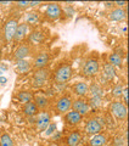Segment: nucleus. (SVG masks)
Listing matches in <instances>:
<instances>
[{
  "instance_id": "9d476101",
  "label": "nucleus",
  "mask_w": 129,
  "mask_h": 146,
  "mask_svg": "<svg viewBox=\"0 0 129 146\" xmlns=\"http://www.w3.org/2000/svg\"><path fill=\"white\" fill-rule=\"evenodd\" d=\"M102 128H104L102 123L99 119L91 118L85 124V133L90 135H96V134H100V131H102Z\"/></svg>"
},
{
  "instance_id": "2f4dec72",
  "label": "nucleus",
  "mask_w": 129,
  "mask_h": 146,
  "mask_svg": "<svg viewBox=\"0 0 129 146\" xmlns=\"http://www.w3.org/2000/svg\"><path fill=\"white\" fill-rule=\"evenodd\" d=\"M16 6L20 9H27V7H29V1H17Z\"/></svg>"
},
{
  "instance_id": "4c0bfd02",
  "label": "nucleus",
  "mask_w": 129,
  "mask_h": 146,
  "mask_svg": "<svg viewBox=\"0 0 129 146\" xmlns=\"http://www.w3.org/2000/svg\"><path fill=\"white\" fill-rule=\"evenodd\" d=\"M60 136H61V133H56V134H53V138L56 140V139H59Z\"/></svg>"
},
{
  "instance_id": "4468645a",
  "label": "nucleus",
  "mask_w": 129,
  "mask_h": 146,
  "mask_svg": "<svg viewBox=\"0 0 129 146\" xmlns=\"http://www.w3.org/2000/svg\"><path fill=\"white\" fill-rule=\"evenodd\" d=\"M116 68L113 66H111L110 63H105L104 68H102V72H101V80L102 82H111L116 77Z\"/></svg>"
},
{
  "instance_id": "f03ea898",
  "label": "nucleus",
  "mask_w": 129,
  "mask_h": 146,
  "mask_svg": "<svg viewBox=\"0 0 129 146\" xmlns=\"http://www.w3.org/2000/svg\"><path fill=\"white\" fill-rule=\"evenodd\" d=\"M17 26H18V22H17L16 18H9L5 23H4L3 33H1V38H3L4 43L10 44L11 42H13Z\"/></svg>"
},
{
  "instance_id": "412c9836",
  "label": "nucleus",
  "mask_w": 129,
  "mask_h": 146,
  "mask_svg": "<svg viewBox=\"0 0 129 146\" xmlns=\"http://www.w3.org/2000/svg\"><path fill=\"white\" fill-rule=\"evenodd\" d=\"M106 143H107V136L105 134H96L93 135V138L89 140L90 146H104Z\"/></svg>"
},
{
  "instance_id": "f8f14e48",
  "label": "nucleus",
  "mask_w": 129,
  "mask_h": 146,
  "mask_svg": "<svg viewBox=\"0 0 129 146\" xmlns=\"http://www.w3.org/2000/svg\"><path fill=\"white\" fill-rule=\"evenodd\" d=\"M29 34V26L27 23H18L16 33H15V38H13V42L16 43H22L26 39V36H28Z\"/></svg>"
},
{
  "instance_id": "bb28decb",
  "label": "nucleus",
  "mask_w": 129,
  "mask_h": 146,
  "mask_svg": "<svg viewBox=\"0 0 129 146\" xmlns=\"http://www.w3.org/2000/svg\"><path fill=\"white\" fill-rule=\"evenodd\" d=\"M31 62L28 60H20L16 61V70L18 73H27L31 70Z\"/></svg>"
},
{
  "instance_id": "e433bc0d",
  "label": "nucleus",
  "mask_w": 129,
  "mask_h": 146,
  "mask_svg": "<svg viewBox=\"0 0 129 146\" xmlns=\"http://www.w3.org/2000/svg\"><path fill=\"white\" fill-rule=\"evenodd\" d=\"M40 4V1H29V7H35Z\"/></svg>"
},
{
  "instance_id": "6ab92c4d",
  "label": "nucleus",
  "mask_w": 129,
  "mask_h": 146,
  "mask_svg": "<svg viewBox=\"0 0 129 146\" xmlns=\"http://www.w3.org/2000/svg\"><path fill=\"white\" fill-rule=\"evenodd\" d=\"M82 140V135L78 130H74V131H71L70 134L67 135L66 138V144L67 146H78Z\"/></svg>"
},
{
  "instance_id": "f257e3e1",
  "label": "nucleus",
  "mask_w": 129,
  "mask_h": 146,
  "mask_svg": "<svg viewBox=\"0 0 129 146\" xmlns=\"http://www.w3.org/2000/svg\"><path fill=\"white\" fill-rule=\"evenodd\" d=\"M72 77V67L68 63H63L54 72V82L59 85H64Z\"/></svg>"
},
{
  "instance_id": "6e6552de",
  "label": "nucleus",
  "mask_w": 129,
  "mask_h": 146,
  "mask_svg": "<svg viewBox=\"0 0 129 146\" xmlns=\"http://www.w3.org/2000/svg\"><path fill=\"white\" fill-rule=\"evenodd\" d=\"M73 111L78 112L80 116H85L88 115L89 111H90V106L88 104V100H84V99H77L74 101H72V107H71Z\"/></svg>"
},
{
  "instance_id": "1a4fd4ad",
  "label": "nucleus",
  "mask_w": 129,
  "mask_h": 146,
  "mask_svg": "<svg viewBox=\"0 0 129 146\" xmlns=\"http://www.w3.org/2000/svg\"><path fill=\"white\" fill-rule=\"evenodd\" d=\"M32 54V49L29 46V44H21L18 45L17 49L13 52V60L15 61H20V60H27V57Z\"/></svg>"
},
{
  "instance_id": "f704fd0d",
  "label": "nucleus",
  "mask_w": 129,
  "mask_h": 146,
  "mask_svg": "<svg viewBox=\"0 0 129 146\" xmlns=\"http://www.w3.org/2000/svg\"><path fill=\"white\" fill-rule=\"evenodd\" d=\"M7 84V78L5 76L0 77V85H6Z\"/></svg>"
},
{
  "instance_id": "ea45409f",
  "label": "nucleus",
  "mask_w": 129,
  "mask_h": 146,
  "mask_svg": "<svg viewBox=\"0 0 129 146\" xmlns=\"http://www.w3.org/2000/svg\"><path fill=\"white\" fill-rule=\"evenodd\" d=\"M0 86H1V85H0Z\"/></svg>"
},
{
  "instance_id": "b1692460",
  "label": "nucleus",
  "mask_w": 129,
  "mask_h": 146,
  "mask_svg": "<svg viewBox=\"0 0 129 146\" xmlns=\"http://www.w3.org/2000/svg\"><path fill=\"white\" fill-rule=\"evenodd\" d=\"M108 63L111 66H113L114 68L116 67H122L123 58H122V56L119 54L112 52V54H110V56H108Z\"/></svg>"
},
{
  "instance_id": "423d86ee",
  "label": "nucleus",
  "mask_w": 129,
  "mask_h": 146,
  "mask_svg": "<svg viewBox=\"0 0 129 146\" xmlns=\"http://www.w3.org/2000/svg\"><path fill=\"white\" fill-rule=\"evenodd\" d=\"M51 123V115L48 111H41L37 115L35 118V127L39 131H44L48 128V125Z\"/></svg>"
},
{
  "instance_id": "5701e85b",
  "label": "nucleus",
  "mask_w": 129,
  "mask_h": 146,
  "mask_svg": "<svg viewBox=\"0 0 129 146\" xmlns=\"http://www.w3.org/2000/svg\"><path fill=\"white\" fill-rule=\"evenodd\" d=\"M88 93H90V95H91V98H101L102 99V96H104V89H102V86L101 85H99V84H96V83H94V84H91L90 86H89V90H88Z\"/></svg>"
},
{
  "instance_id": "a878e982",
  "label": "nucleus",
  "mask_w": 129,
  "mask_h": 146,
  "mask_svg": "<svg viewBox=\"0 0 129 146\" xmlns=\"http://www.w3.org/2000/svg\"><path fill=\"white\" fill-rule=\"evenodd\" d=\"M17 100L20 101L21 104H28L31 101H33V95H32L31 91H20V93L17 94Z\"/></svg>"
},
{
  "instance_id": "ddd939ff",
  "label": "nucleus",
  "mask_w": 129,
  "mask_h": 146,
  "mask_svg": "<svg viewBox=\"0 0 129 146\" xmlns=\"http://www.w3.org/2000/svg\"><path fill=\"white\" fill-rule=\"evenodd\" d=\"M50 61V55L47 51L39 52L33 60V67L37 70H41V68H45L47 65Z\"/></svg>"
},
{
  "instance_id": "39448f33",
  "label": "nucleus",
  "mask_w": 129,
  "mask_h": 146,
  "mask_svg": "<svg viewBox=\"0 0 129 146\" xmlns=\"http://www.w3.org/2000/svg\"><path fill=\"white\" fill-rule=\"evenodd\" d=\"M49 76H50V72L47 68L37 70L33 74V78H32V85L34 88H41V86H44L49 79Z\"/></svg>"
},
{
  "instance_id": "f3484780",
  "label": "nucleus",
  "mask_w": 129,
  "mask_h": 146,
  "mask_svg": "<svg viewBox=\"0 0 129 146\" xmlns=\"http://www.w3.org/2000/svg\"><path fill=\"white\" fill-rule=\"evenodd\" d=\"M110 20L111 21H114V22H121L123 20H126L127 18V12L124 9H121V7H116L113 9V10L110 12Z\"/></svg>"
},
{
  "instance_id": "c756f323",
  "label": "nucleus",
  "mask_w": 129,
  "mask_h": 146,
  "mask_svg": "<svg viewBox=\"0 0 129 146\" xmlns=\"http://www.w3.org/2000/svg\"><path fill=\"white\" fill-rule=\"evenodd\" d=\"M123 93V85L122 84H116L112 89V96L113 98H121Z\"/></svg>"
},
{
  "instance_id": "473e14b6",
  "label": "nucleus",
  "mask_w": 129,
  "mask_h": 146,
  "mask_svg": "<svg viewBox=\"0 0 129 146\" xmlns=\"http://www.w3.org/2000/svg\"><path fill=\"white\" fill-rule=\"evenodd\" d=\"M122 96H124V105L128 104V88L127 86H124L123 88V93H122Z\"/></svg>"
},
{
  "instance_id": "c85d7f7f",
  "label": "nucleus",
  "mask_w": 129,
  "mask_h": 146,
  "mask_svg": "<svg viewBox=\"0 0 129 146\" xmlns=\"http://www.w3.org/2000/svg\"><path fill=\"white\" fill-rule=\"evenodd\" d=\"M88 104H89V106L90 108H100L101 106H102V99L101 98H90L88 100Z\"/></svg>"
},
{
  "instance_id": "aec40b11",
  "label": "nucleus",
  "mask_w": 129,
  "mask_h": 146,
  "mask_svg": "<svg viewBox=\"0 0 129 146\" xmlns=\"http://www.w3.org/2000/svg\"><path fill=\"white\" fill-rule=\"evenodd\" d=\"M25 23L28 26H35L40 22V15L38 12H27L25 16Z\"/></svg>"
},
{
  "instance_id": "9b49d317",
  "label": "nucleus",
  "mask_w": 129,
  "mask_h": 146,
  "mask_svg": "<svg viewBox=\"0 0 129 146\" xmlns=\"http://www.w3.org/2000/svg\"><path fill=\"white\" fill-rule=\"evenodd\" d=\"M71 107H72V100L67 95L61 96L56 102V110L59 113H67L68 111H71Z\"/></svg>"
},
{
  "instance_id": "7c9ffc66",
  "label": "nucleus",
  "mask_w": 129,
  "mask_h": 146,
  "mask_svg": "<svg viewBox=\"0 0 129 146\" xmlns=\"http://www.w3.org/2000/svg\"><path fill=\"white\" fill-rule=\"evenodd\" d=\"M56 128H57L56 123H50V124L48 125V128L45 129V135H47V136H51L53 134L56 133Z\"/></svg>"
},
{
  "instance_id": "4be33fe9",
  "label": "nucleus",
  "mask_w": 129,
  "mask_h": 146,
  "mask_svg": "<svg viewBox=\"0 0 129 146\" xmlns=\"http://www.w3.org/2000/svg\"><path fill=\"white\" fill-rule=\"evenodd\" d=\"M38 111H39L38 107H37V105L33 101L26 104L23 106V113L27 117H34V116H37V115H38Z\"/></svg>"
},
{
  "instance_id": "7ed1b4c3",
  "label": "nucleus",
  "mask_w": 129,
  "mask_h": 146,
  "mask_svg": "<svg viewBox=\"0 0 129 146\" xmlns=\"http://www.w3.org/2000/svg\"><path fill=\"white\" fill-rule=\"evenodd\" d=\"M100 71V63L98 61V58H88L82 67V73L85 77H95Z\"/></svg>"
},
{
  "instance_id": "393cba45",
  "label": "nucleus",
  "mask_w": 129,
  "mask_h": 146,
  "mask_svg": "<svg viewBox=\"0 0 129 146\" xmlns=\"http://www.w3.org/2000/svg\"><path fill=\"white\" fill-rule=\"evenodd\" d=\"M33 100H34V104L37 105L38 110L39 108H41V110L47 108L48 105H49V100L45 95H35V96H33Z\"/></svg>"
},
{
  "instance_id": "c9c22d12",
  "label": "nucleus",
  "mask_w": 129,
  "mask_h": 146,
  "mask_svg": "<svg viewBox=\"0 0 129 146\" xmlns=\"http://www.w3.org/2000/svg\"><path fill=\"white\" fill-rule=\"evenodd\" d=\"M114 4V5H117L118 7H123V6H126L127 5V1H116V3H113Z\"/></svg>"
},
{
  "instance_id": "20e7f679",
  "label": "nucleus",
  "mask_w": 129,
  "mask_h": 146,
  "mask_svg": "<svg viewBox=\"0 0 129 146\" xmlns=\"http://www.w3.org/2000/svg\"><path fill=\"white\" fill-rule=\"evenodd\" d=\"M110 112L117 119L124 121V119H127V116H128V107L122 101H113L110 105Z\"/></svg>"
},
{
  "instance_id": "cd10ccee",
  "label": "nucleus",
  "mask_w": 129,
  "mask_h": 146,
  "mask_svg": "<svg viewBox=\"0 0 129 146\" xmlns=\"http://www.w3.org/2000/svg\"><path fill=\"white\" fill-rule=\"evenodd\" d=\"M0 146H15V143L7 133H3L0 135Z\"/></svg>"
},
{
  "instance_id": "a211bd4d",
  "label": "nucleus",
  "mask_w": 129,
  "mask_h": 146,
  "mask_svg": "<svg viewBox=\"0 0 129 146\" xmlns=\"http://www.w3.org/2000/svg\"><path fill=\"white\" fill-rule=\"evenodd\" d=\"M45 39V34L41 31H33L32 33L28 34V42L33 45L41 44Z\"/></svg>"
},
{
  "instance_id": "dca6fc26",
  "label": "nucleus",
  "mask_w": 129,
  "mask_h": 146,
  "mask_svg": "<svg viewBox=\"0 0 129 146\" xmlns=\"http://www.w3.org/2000/svg\"><path fill=\"white\" fill-rule=\"evenodd\" d=\"M73 93H74L77 96L80 98H84L86 94H88V90H89V85L85 83V82H78V83H76L74 85H73Z\"/></svg>"
},
{
  "instance_id": "72a5a7b5",
  "label": "nucleus",
  "mask_w": 129,
  "mask_h": 146,
  "mask_svg": "<svg viewBox=\"0 0 129 146\" xmlns=\"http://www.w3.org/2000/svg\"><path fill=\"white\" fill-rule=\"evenodd\" d=\"M7 65H0V77L4 76V73H5L7 71Z\"/></svg>"
},
{
  "instance_id": "2eb2a0df",
  "label": "nucleus",
  "mask_w": 129,
  "mask_h": 146,
  "mask_svg": "<svg viewBox=\"0 0 129 146\" xmlns=\"http://www.w3.org/2000/svg\"><path fill=\"white\" fill-rule=\"evenodd\" d=\"M83 119V116H80L78 112L76 111H68L67 113H64V121H66L67 124L70 125H76V124H79Z\"/></svg>"
},
{
  "instance_id": "0eeeda50",
  "label": "nucleus",
  "mask_w": 129,
  "mask_h": 146,
  "mask_svg": "<svg viewBox=\"0 0 129 146\" xmlns=\"http://www.w3.org/2000/svg\"><path fill=\"white\" fill-rule=\"evenodd\" d=\"M61 15H62V9L60 6V4H57V3L48 4L47 9H45V16H47L49 20L56 21L61 17Z\"/></svg>"
},
{
  "instance_id": "58836bf2",
  "label": "nucleus",
  "mask_w": 129,
  "mask_h": 146,
  "mask_svg": "<svg viewBox=\"0 0 129 146\" xmlns=\"http://www.w3.org/2000/svg\"><path fill=\"white\" fill-rule=\"evenodd\" d=\"M3 44H4V42H3V38H1V35H0V50H1Z\"/></svg>"
}]
</instances>
